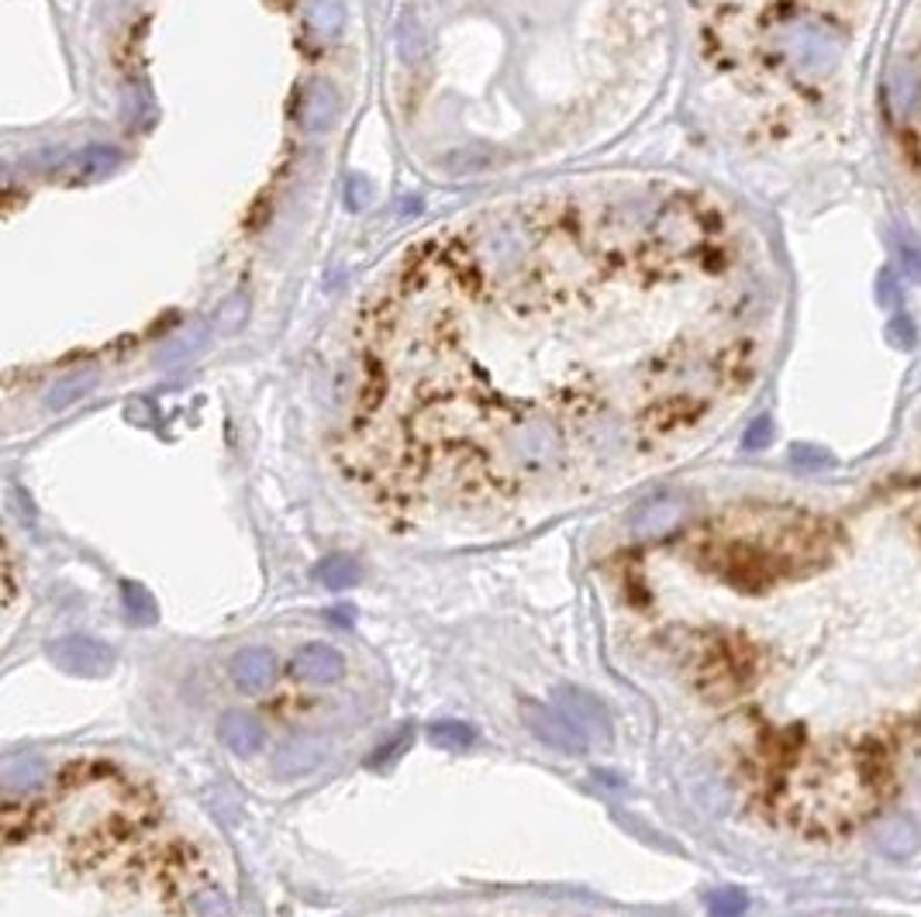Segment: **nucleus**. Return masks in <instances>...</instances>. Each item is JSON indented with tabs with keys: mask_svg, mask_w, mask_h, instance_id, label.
Listing matches in <instances>:
<instances>
[{
	"mask_svg": "<svg viewBox=\"0 0 921 917\" xmlns=\"http://www.w3.org/2000/svg\"><path fill=\"white\" fill-rule=\"evenodd\" d=\"M46 780V759L42 756H14L8 759L4 766V787L11 793H21V790H35Z\"/></svg>",
	"mask_w": 921,
	"mask_h": 917,
	"instance_id": "9b49d317",
	"label": "nucleus"
},
{
	"mask_svg": "<svg viewBox=\"0 0 921 917\" xmlns=\"http://www.w3.org/2000/svg\"><path fill=\"white\" fill-rule=\"evenodd\" d=\"M521 718H525V728L539 738L542 746L562 752V756H580L587 749V738L559 714H552L542 703H525L521 708Z\"/></svg>",
	"mask_w": 921,
	"mask_h": 917,
	"instance_id": "0eeeda50",
	"label": "nucleus"
},
{
	"mask_svg": "<svg viewBox=\"0 0 921 917\" xmlns=\"http://www.w3.org/2000/svg\"><path fill=\"white\" fill-rule=\"evenodd\" d=\"M829 555V532L794 511H738L707 527L700 559L722 580L760 590L784 576H797Z\"/></svg>",
	"mask_w": 921,
	"mask_h": 917,
	"instance_id": "f03ea898",
	"label": "nucleus"
},
{
	"mask_svg": "<svg viewBox=\"0 0 921 917\" xmlns=\"http://www.w3.org/2000/svg\"><path fill=\"white\" fill-rule=\"evenodd\" d=\"M773 428H770V417H756L753 421V428L746 432V448H763L770 442Z\"/></svg>",
	"mask_w": 921,
	"mask_h": 917,
	"instance_id": "5701e85b",
	"label": "nucleus"
},
{
	"mask_svg": "<svg viewBox=\"0 0 921 917\" xmlns=\"http://www.w3.org/2000/svg\"><path fill=\"white\" fill-rule=\"evenodd\" d=\"M756 363L725 210L656 176L483 204L383 269L349 332L345 463L404 504H504L690 435Z\"/></svg>",
	"mask_w": 921,
	"mask_h": 917,
	"instance_id": "f257e3e1",
	"label": "nucleus"
},
{
	"mask_svg": "<svg viewBox=\"0 0 921 917\" xmlns=\"http://www.w3.org/2000/svg\"><path fill=\"white\" fill-rule=\"evenodd\" d=\"M794 463H801V466H807V470H825V466H832V463H835V458H832L825 448L797 445V448H794Z\"/></svg>",
	"mask_w": 921,
	"mask_h": 917,
	"instance_id": "412c9836",
	"label": "nucleus"
},
{
	"mask_svg": "<svg viewBox=\"0 0 921 917\" xmlns=\"http://www.w3.org/2000/svg\"><path fill=\"white\" fill-rule=\"evenodd\" d=\"M888 338H891V345H898V348H911V345H914V328H911L908 317H894V322L888 325Z\"/></svg>",
	"mask_w": 921,
	"mask_h": 917,
	"instance_id": "4be33fe9",
	"label": "nucleus"
},
{
	"mask_svg": "<svg viewBox=\"0 0 921 917\" xmlns=\"http://www.w3.org/2000/svg\"><path fill=\"white\" fill-rule=\"evenodd\" d=\"M294 673L304 683H339L345 677V655L335 645L325 642H307L297 655H294Z\"/></svg>",
	"mask_w": 921,
	"mask_h": 917,
	"instance_id": "6e6552de",
	"label": "nucleus"
},
{
	"mask_svg": "<svg viewBox=\"0 0 921 917\" xmlns=\"http://www.w3.org/2000/svg\"><path fill=\"white\" fill-rule=\"evenodd\" d=\"M770 52L791 80H825L839 66L842 46L835 31L807 11H784L770 24Z\"/></svg>",
	"mask_w": 921,
	"mask_h": 917,
	"instance_id": "20e7f679",
	"label": "nucleus"
},
{
	"mask_svg": "<svg viewBox=\"0 0 921 917\" xmlns=\"http://www.w3.org/2000/svg\"><path fill=\"white\" fill-rule=\"evenodd\" d=\"M891 90L901 103V111H911L914 108V97H918V80L911 73H904V69H898L894 80H891Z\"/></svg>",
	"mask_w": 921,
	"mask_h": 917,
	"instance_id": "aec40b11",
	"label": "nucleus"
},
{
	"mask_svg": "<svg viewBox=\"0 0 921 917\" xmlns=\"http://www.w3.org/2000/svg\"><path fill=\"white\" fill-rule=\"evenodd\" d=\"M49 659L74 677H104L115 665V652L97 639H59L49 645Z\"/></svg>",
	"mask_w": 921,
	"mask_h": 917,
	"instance_id": "423d86ee",
	"label": "nucleus"
},
{
	"mask_svg": "<svg viewBox=\"0 0 921 917\" xmlns=\"http://www.w3.org/2000/svg\"><path fill=\"white\" fill-rule=\"evenodd\" d=\"M432 742L442 749H452V752H463L473 746V728L463 721H439V724H432Z\"/></svg>",
	"mask_w": 921,
	"mask_h": 917,
	"instance_id": "f3484780",
	"label": "nucleus"
},
{
	"mask_svg": "<svg viewBox=\"0 0 921 917\" xmlns=\"http://www.w3.org/2000/svg\"><path fill=\"white\" fill-rule=\"evenodd\" d=\"M888 762L873 746H822L797 759L781 790L791 821L814 835L845 831L873 815L888 790Z\"/></svg>",
	"mask_w": 921,
	"mask_h": 917,
	"instance_id": "7ed1b4c3",
	"label": "nucleus"
},
{
	"mask_svg": "<svg viewBox=\"0 0 921 917\" xmlns=\"http://www.w3.org/2000/svg\"><path fill=\"white\" fill-rule=\"evenodd\" d=\"M914 845H918V828L908 818H891L888 825H883V831H880V849L883 852L904 859V856H911Z\"/></svg>",
	"mask_w": 921,
	"mask_h": 917,
	"instance_id": "2eb2a0df",
	"label": "nucleus"
},
{
	"mask_svg": "<svg viewBox=\"0 0 921 917\" xmlns=\"http://www.w3.org/2000/svg\"><path fill=\"white\" fill-rule=\"evenodd\" d=\"M317 759H322V746L317 742H291V746H283V752L276 756V772L283 776V780H294V776H304L317 766Z\"/></svg>",
	"mask_w": 921,
	"mask_h": 917,
	"instance_id": "f8f14e48",
	"label": "nucleus"
},
{
	"mask_svg": "<svg viewBox=\"0 0 921 917\" xmlns=\"http://www.w3.org/2000/svg\"><path fill=\"white\" fill-rule=\"evenodd\" d=\"M680 514H684V504L677 501H653L635 517V527H639L643 535H659V532H669V527L680 521Z\"/></svg>",
	"mask_w": 921,
	"mask_h": 917,
	"instance_id": "4468645a",
	"label": "nucleus"
},
{
	"mask_svg": "<svg viewBox=\"0 0 921 917\" xmlns=\"http://www.w3.org/2000/svg\"><path fill=\"white\" fill-rule=\"evenodd\" d=\"M556 703H559L562 718L570 721L587 738V742L605 746L608 738H611V714H608V708L594 693L577 690V687H562L556 693Z\"/></svg>",
	"mask_w": 921,
	"mask_h": 917,
	"instance_id": "39448f33",
	"label": "nucleus"
},
{
	"mask_svg": "<svg viewBox=\"0 0 921 917\" xmlns=\"http://www.w3.org/2000/svg\"><path fill=\"white\" fill-rule=\"evenodd\" d=\"M232 680L242 693H266L273 683H276V655L270 649H242L235 659H232Z\"/></svg>",
	"mask_w": 921,
	"mask_h": 917,
	"instance_id": "1a4fd4ad",
	"label": "nucleus"
},
{
	"mask_svg": "<svg viewBox=\"0 0 921 917\" xmlns=\"http://www.w3.org/2000/svg\"><path fill=\"white\" fill-rule=\"evenodd\" d=\"M314 576H317V583L329 586V590H349V586L360 583V566L349 555H332V559L317 562Z\"/></svg>",
	"mask_w": 921,
	"mask_h": 917,
	"instance_id": "ddd939ff",
	"label": "nucleus"
},
{
	"mask_svg": "<svg viewBox=\"0 0 921 917\" xmlns=\"http://www.w3.org/2000/svg\"><path fill=\"white\" fill-rule=\"evenodd\" d=\"M901 259H904V269H908L914 279H921V249H914L911 241H901Z\"/></svg>",
	"mask_w": 921,
	"mask_h": 917,
	"instance_id": "b1692460",
	"label": "nucleus"
},
{
	"mask_svg": "<svg viewBox=\"0 0 921 917\" xmlns=\"http://www.w3.org/2000/svg\"><path fill=\"white\" fill-rule=\"evenodd\" d=\"M749 897L742 890H718L712 897V917H746Z\"/></svg>",
	"mask_w": 921,
	"mask_h": 917,
	"instance_id": "a211bd4d",
	"label": "nucleus"
},
{
	"mask_svg": "<svg viewBox=\"0 0 921 917\" xmlns=\"http://www.w3.org/2000/svg\"><path fill=\"white\" fill-rule=\"evenodd\" d=\"M121 601H125V611L131 614V621H141V624H153L156 621V601L146 586L138 583H125L121 586Z\"/></svg>",
	"mask_w": 921,
	"mask_h": 917,
	"instance_id": "dca6fc26",
	"label": "nucleus"
},
{
	"mask_svg": "<svg viewBox=\"0 0 921 917\" xmlns=\"http://www.w3.org/2000/svg\"><path fill=\"white\" fill-rule=\"evenodd\" d=\"M194 907H197L200 917H232V907L218 890H200L194 897Z\"/></svg>",
	"mask_w": 921,
	"mask_h": 917,
	"instance_id": "6ab92c4d",
	"label": "nucleus"
},
{
	"mask_svg": "<svg viewBox=\"0 0 921 917\" xmlns=\"http://www.w3.org/2000/svg\"><path fill=\"white\" fill-rule=\"evenodd\" d=\"M218 734L222 742L235 752V756H253L263 749L266 734H263V724L256 718H249L245 711H228L218 724Z\"/></svg>",
	"mask_w": 921,
	"mask_h": 917,
	"instance_id": "9d476101",
	"label": "nucleus"
}]
</instances>
